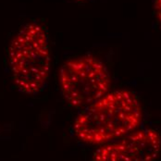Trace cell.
Listing matches in <instances>:
<instances>
[{
  "label": "cell",
  "mask_w": 161,
  "mask_h": 161,
  "mask_svg": "<svg viewBox=\"0 0 161 161\" xmlns=\"http://www.w3.org/2000/svg\"><path fill=\"white\" fill-rule=\"evenodd\" d=\"M160 153L161 135L157 130H136L102 145L91 161H156Z\"/></svg>",
  "instance_id": "4"
},
{
  "label": "cell",
  "mask_w": 161,
  "mask_h": 161,
  "mask_svg": "<svg viewBox=\"0 0 161 161\" xmlns=\"http://www.w3.org/2000/svg\"><path fill=\"white\" fill-rule=\"evenodd\" d=\"M58 80L68 105L82 109L107 95L111 87L108 67L91 55L67 60L59 69Z\"/></svg>",
  "instance_id": "3"
},
{
  "label": "cell",
  "mask_w": 161,
  "mask_h": 161,
  "mask_svg": "<svg viewBox=\"0 0 161 161\" xmlns=\"http://www.w3.org/2000/svg\"><path fill=\"white\" fill-rule=\"evenodd\" d=\"M153 11L156 19L158 20L161 27V0H154L153 2Z\"/></svg>",
  "instance_id": "5"
},
{
  "label": "cell",
  "mask_w": 161,
  "mask_h": 161,
  "mask_svg": "<svg viewBox=\"0 0 161 161\" xmlns=\"http://www.w3.org/2000/svg\"><path fill=\"white\" fill-rule=\"evenodd\" d=\"M73 1H76V2H82V1H84V0H73Z\"/></svg>",
  "instance_id": "6"
},
{
  "label": "cell",
  "mask_w": 161,
  "mask_h": 161,
  "mask_svg": "<svg viewBox=\"0 0 161 161\" xmlns=\"http://www.w3.org/2000/svg\"><path fill=\"white\" fill-rule=\"evenodd\" d=\"M8 57L17 89L27 96L39 94L47 82L52 66L46 28L35 21L22 26L10 41Z\"/></svg>",
  "instance_id": "2"
},
{
  "label": "cell",
  "mask_w": 161,
  "mask_h": 161,
  "mask_svg": "<svg viewBox=\"0 0 161 161\" xmlns=\"http://www.w3.org/2000/svg\"><path fill=\"white\" fill-rule=\"evenodd\" d=\"M143 107L127 89L108 92L76 117L73 131L80 142L105 145L136 130L143 121Z\"/></svg>",
  "instance_id": "1"
}]
</instances>
